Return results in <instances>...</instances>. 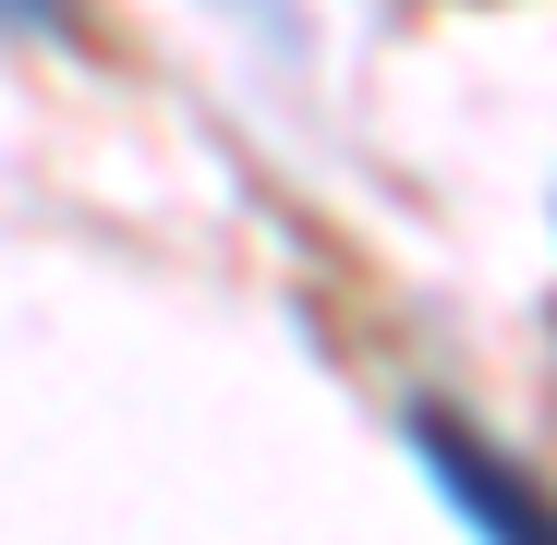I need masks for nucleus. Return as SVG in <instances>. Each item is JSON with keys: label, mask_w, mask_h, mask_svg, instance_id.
Wrapping results in <instances>:
<instances>
[{"label": "nucleus", "mask_w": 557, "mask_h": 545, "mask_svg": "<svg viewBox=\"0 0 557 545\" xmlns=\"http://www.w3.org/2000/svg\"><path fill=\"white\" fill-rule=\"evenodd\" d=\"M412 448H424V473H436V497L473 521L485 545H557V509L533 497V473L521 461H497V448L473 436V424H448V412H412Z\"/></svg>", "instance_id": "f257e3e1"}, {"label": "nucleus", "mask_w": 557, "mask_h": 545, "mask_svg": "<svg viewBox=\"0 0 557 545\" xmlns=\"http://www.w3.org/2000/svg\"><path fill=\"white\" fill-rule=\"evenodd\" d=\"M0 25L13 37H73V0H0Z\"/></svg>", "instance_id": "f03ea898"}]
</instances>
